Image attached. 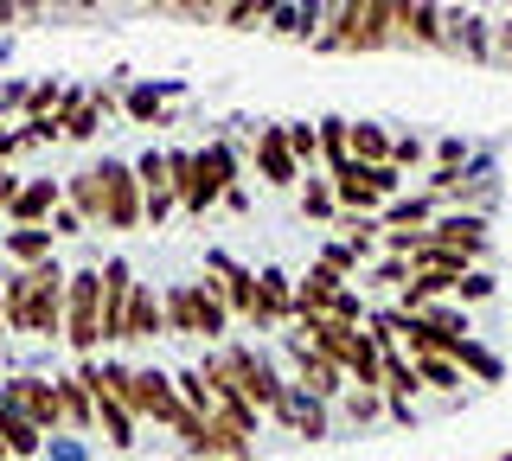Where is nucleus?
I'll use <instances>...</instances> for the list:
<instances>
[{
    "label": "nucleus",
    "mask_w": 512,
    "mask_h": 461,
    "mask_svg": "<svg viewBox=\"0 0 512 461\" xmlns=\"http://www.w3.org/2000/svg\"><path fill=\"white\" fill-rule=\"evenodd\" d=\"M346 148H352V167H391V135L372 129V122L346 129Z\"/></svg>",
    "instance_id": "obj_16"
},
{
    "label": "nucleus",
    "mask_w": 512,
    "mask_h": 461,
    "mask_svg": "<svg viewBox=\"0 0 512 461\" xmlns=\"http://www.w3.org/2000/svg\"><path fill=\"white\" fill-rule=\"evenodd\" d=\"M26 282H32L26 333H39V340L64 333V269H58V263H39V269H26Z\"/></svg>",
    "instance_id": "obj_5"
},
{
    "label": "nucleus",
    "mask_w": 512,
    "mask_h": 461,
    "mask_svg": "<svg viewBox=\"0 0 512 461\" xmlns=\"http://www.w3.org/2000/svg\"><path fill=\"white\" fill-rule=\"evenodd\" d=\"M58 205H64V199H58V186H52V180H26L20 193H13L7 212H13V225L26 231V225H39V218H52Z\"/></svg>",
    "instance_id": "obj_13"
},
{
    "label": "nucleus",
    "mask_w": 512,
    "mask_h": 461,
    "mask_svg": "<svg viewBox=\"0 0 512 461\" xmlns=\"http://www.w3.org/2000/svg\"><path fill=\"white\" fill-rule=\"evenodd\" d=\"M154 333H167V314H160V301L135 282V295H128V340H154Z\"/></svg>",
    "instance_id": "obj_18"
},
{
    "label": "nucleus",
    "mask_w": 512,
    "mask_h": 461,
    "mask_svg": "<svg viewBox=\"0 0 512 461\" xmlns=\"http://www.w3.org/2000/svg\"><path fill=\"white\" fill-rule=\"evenodd\" d=\"M52 103H58V84H39V90H32V97H26L32 122H45V109H52Z\"/></svg>",
    "instance_id": "obj_36"
},
{
    "label": "nucleus",
    "mask_w": 512,
    "mask_h": 461,
    "mask_svg": "<svg viewBox=\"0 0 512 461\" xmlns=\"http://www.w3.org/2000/svg\"><path fill=\"white\" fill-rule=\"evenodd\" d=\"M378 385H384V391H397V397L416 391V365H410L404 353H384V378H378Z\"/></svg>",
    "instance_id": "obj_28"
},
{
    "label": "nucleus",
    "mask_w": 512,
    "mask_h": 461,
    "mask_svg": "<svg viewBox=\"0 0 512 461\" xmlns=\"http://www.w3.org/2000/svg\"><path fill=\"white\" fill-rule=\"evenodd\" d=\"M391 39H397L391 7H333V33H327L333 52H378Z\"/></svg>",
    "instance_id": "obj_3"
},
{
    "label": "nucleus",
    "mask_w": 512,
    "mask_h": 461,
    "mask_svg": "<svg viewBox=\"0 0 512 461\" xmlns=\"http://www.w3.org/2000/svg\"><path fill=\"white\" fill-rule=\"evenodd\" d=\"M128 295H135L128 263H103V340H128Z\"/></svg>",
    "instance_id": "obj_9"
},
{
    "label": "nucleus",
    "mask_w": 512,
    "mask_h": 461,
    "mask_svg": "<svg viewBox=\"0 0 512 461\" xmlns=\"http://www.w3.org/2000/svg\"><path fill=\"white\" fill-rule=\"evenodd\" d=\"M295 391H301V397H314V404H327V397H340V365L301 346V359H295Z\"/></svg>",
    "instance_id": "obj_12"
},
{
    "label": "nucleus",
    "mask_w": 512,
    "mask_h": 461,
    "mask_svg": "<svg viewBox=\"0 0 512 461\" xmlns=\"http://www.w3.org/2000/svg\"><path fill=\"white\" fill-rule=\"evenodd\" d=\"M160 314H167V327H173V333L199 340V295H192V282H180V289L160 301Z\"/></svg>",
    "instance_id": "obj_20"
},
{
    "label": "nucleus",
    "mask_w": 512,
    "mask_h": 461,
    "mask_svg": "<svg viewBox=\"0 0 512 461\" xmlns=\"http://www.w3.org/2000/svg\"><path fill=\"white\" fill-rule=\"evenodd\" d=\"M288 314H295V289H288V276H282V269H263V276H256L250 321L256 327H276V321H288Z\"/></svg>",
    "instance_id": "obj_10"
},
{
    "label": "nucleus",
    "mask_w": 512,
    "mask_h": 461,
    "mask_svg": "<svg viewBox=\"0 0 512 461\" xmlns=\"http://www.w3.org/2000/svg\"><path fill=\"white\" fill-rule=\"evenodd\" d=\"M0 397H7V404H13V410H20V417H26V423H39V429H58V423H64V404H58V385H45V378H13V385H7V391H0Z\"/></svg>",
    "instance_id": "obj_8"
},
{
    "label": "nucleus",
    "mask_w": 512,
    "mask_h": 461,
    "mask_svg": "<svg viewBox=\"0 0 512 461\" xmlns=\"http://www.w3.org/2000/svg\"><path fill=\"white\" fill-rule=\"evenodd\" d=\"M64 340H71L84 359L103 346V269L64 276Z\"/></svg>",
    "instance_id": "obj_2"
},
{
    "label": "nucleus",
    "mask_w": 512,
    "mask_h": 461,
    "mask_svg": "<svg viewBox=\"0 0 512 461\" xmlns=\"http://www.w3.org/2000/svg\"><path fill=\"white\" fill-rule=\"evenodd\" d=\"M7 257H13V263H26V269L52 263V225H26V231H7Z\"/></svg>",
    "instance_id": "obj_17"
},
{
    "label": "nucleus",
    "mask_w": 512,
    "mask_h": 461,
    "mask_svg": "<svg viewBox=\"0 0 512 461\" xmlns=\"http://www.w3.org/2000/svg\"><path fill=\"white\" fill-rule=\"evenodd\" d=\"M128 109H135V116H160V97H154V90H135Z\"/></svg>",
    "instance_id": "obj_38"
},
{
    "label": "nucleus",
    "mask_w": 512,
    "mask_h": 461,
    "mask_svg": "<svg viewBox=\"0 0 512 461\" xmlns=\"http://www.w3.org/2000/svg\"><path fill=\"white\" fill-rule=\"evenodd\" d=\"M256 167H263L269 186H295V154H288V135L282 129H263V135H256Z\"/></svg>",
    "instance_id": "obj_14"
},
{
    "label": "nucleus",
    "mask_w": 512,
    "mask_h": 461,
    "mask_svg": "<svg viewBox=\"0 0 512 461\" xmlns=\"http://www.w3.org/2000/svg\"><path fill=\"white\" fill-rule=\"evenodd\" d=\"M96 109H103L96 97H77V103H71V116H64L58 129L71 135V141H90V135H96Z\"/></svg>",
    "instance_id": "obj_26"
},
{
    "label": "nucleus",
    "mask_w": 512,
    "mask_h": 461,
    "mask_svg": "<svg viewBox=\"0 0 512 461\" xmlns=\"http://www.w3.org/2000/svg\"><path fill=\"white\" fill-rule=\"evenodd\" d=\"M122 410H128V417L173 423V429H180V417H186V404H180V391H173V378H167V372H128Z\"/></svg>",
    "instance_id": "obj_4"
},
{
    "label": "nucleus",
    "mask_w": 512,
    "mask_h": 461,
    "mask_svg": "<svg viewBox=\"0 0 512 461\" xmlns=\"http://www.w3.org/2000/svg\"><path fill=\"white\" fill-rule=\"evenodd\" d=\"M346 129H352V122H320V154H327V161H333V173H340V167H352Z\"/></svg>",
    "instance_id": "obj_27"
},
{
    "label": "nucleus",
    "mask_w": 512,
    "mask_h": 461,
    "mask_svg": "<svg viewBox=\"0 0 512 461\" xmlns=\"http://www.w3.org/2000/svg\"><path fill=\"white\" fill-rule=\"evenodd\" d=\"M7 20H13V7H0V26H7Z\"/></svg>",
    "instance_id": "obj_41"
},
{
    "label": "nucleus",
    "mask_w": 512,
    "mask_h": 461,
    "mask_svg": "<svg viewBox=\"0 0 512 461\" xmlns=\"http://www.w3.org/2000/svg\"><path fill=\"white\" fill-rule=\"evenodd\" d=\"M346 417H352V423H372V417H378V391H352V397H346Z\"/></svg>",
    "instance_id": "obj_33"
},
{
    "label": "nucleus",
    "mask_w": 512,
    "mask_h": 461,
    "mask_svg": "<svg viewBox=\"0 0 512 461\" xmlns=\"http://www.w3.org/2000/svg\"><path fill=\"white\" fill-rule=\"evenodd\" d=\"M39 436H45V429H39V423H26L20 410L0 397V449H7V455H39Z\"/></svg>",
    "instance_id": "obj_15"
},
{
    "label": "nucleus",
    "mask_w": 512,
    "mask_h": 461,
    "mask_svg": "<svg viewBox=\"0 0 512 461\" xmlns=\"http://www.w3.org/2000/svg\"><path fill=\"white\" fill-rule=\"evenodd\" d=\"M455 289L468 295V301H487V295H493V276H487V269H468V276H461Z\"/></svg>",
    "instance_id": "obj_34"
},
{
    "label": "nucleus",
    "mask_w": 512,
    "mask_h": 461,
    "mask_svg": "<svg viewBox=\"0 0 512 461\" xmlns=\"http://www.w3.org/2000/svg\"><path fill=\"white\" fill-rule=\"evenodd\" d=\"M0 308H7V327H13V333H26V314H32V282H26V269H20V276H7Z\"/></svg>",
    "instance_id": "obj_23"
},
{
    "label": "nucleus",
    "mask_w": 512,
    "mask_h": 461,
    "mask_svg": "<svg viewBox=\"0 0 512 461\" xmlns=\"http://www.w3.org/2000/svg\"><path fill=\"white\" fill-rule=\"evenodd\" d=\"M192 295H199V340H218L224 321H231V308H224V301L205 289V282H192Z\"/></svg>",
    "instance_id": "obj_24"
},
{
    "label": "nucleus",
    "mask_w": 512,
    "mask_h": 461,
    "mask_svg": "<svg viewBox=\"0 0 512 461\" xmlns=\"http://www.w3.org/2000/svg\"><path fill=\"white\" fill-rule=\"evenodd\" d=\"M58 404H64V423H71V429H90L96 423V397H90L84 378H64V385H58Z\"/></svg>",
    "instance_id": "obj_21"
},
{
    "label": "nucleus",
    "mask_w": 512,
    "mask_h": 461,
    "mask_svg": "<svg viewBox=\"0 0 512 461\" xmlns=\"http://www.w3.org/2000/svg\"><path fill=\"white\" fill-rule=\"evenodd\" d=\"M269 20H276V33H314L320 7H282V13H269Z\"/></svg>",
    "instance_id": "obj_30"
},
{
    "label": "nucleus",
    "mask_w": 512,
    "mask_h": 461,
    "mask_svg": "<svg viewBox=\"0 0 512 461\" xmlns=\"http://www.w3.org/2000/svg\"><path fill=\"white\" fill-rule=\"evenodd\" d=\"M282 135H288V154H295V167L320 154V129H308V122H295V129H282Z\"/></svg>",
    "instance_id": "obj_29"
},
{
    "label": "nucleus",
    "mask_w": 512,
    "mask_h": 461,
    "mask_svg": "<svg viewBox=\"0 0 512 461\" xmlns=\"http://www.w3.org/2000/svg\"><path fill=\"white\" fill-rule=\"evenodd\" d=\"M0 340H7V308H0Z\"/></svg>",
    "instance_id": "obj_40"
},
{
    "label": "nucleus",
    "mask_w": 512,
    "mask_h": 461,
    "mask_svg": "<svg viewBox=\"0 0 512 461\" xmlns=\"http://www.w3.org/2000/svg\"><path fill=\"white\" fill-rule=\"evenodd\" d=\"M416 161H423V141H416V135L391 141V167H416Z\"/></svg>",
    "instance_id": "obj_35"
},
{
    "label": "nucleus",
    "mask_w": 512,
    "mask_h": 461,
    "mask_svg": "<svg viewBox=\"0 0 512 461\" xmlns=\"http://www.w3.org/2000/svg\"><path fill=\"white\" fill-rule=\"evenodd\" d=\"M71 212L84 218V225H103V167H84L71 180Z\"/></svg>",
    "instance_id": "obj_19"
},
{
    "label": "nucleus",
    "mask_w": 512,
    "mask_h": 461,
    "mask_svg": "<svg viewBox=\"0 0 512 461\" xmlns=\"http://www.w3.org/2000/svg\"><path fill=\"white\" fill-rule=\"evenodd\" d=\"M231 148L224 141H212V148L199 154H167V180H173V205H186V212H205V205H218L224 193H231Z\"/></svg>",
    "instance_id": "obj_1"
},
{
    "label": "nucleus",
    "mask_w": 512,
    "mask_h": 461,
    "mask_svg": "<svg viewBox=\"0 0 512 461\" xmlns=\"http://www.w3.org/2000/svg\"><path fill=\"white\" fill-rule=\"evenodd\" d=\"M96 423H103V436L116 442V449H135V417H128L116 397H96Z\"/></svg>",
    "instance_id": "obj_22"
},
{
    "label": "nucleus",
    "mask_w": 512,
    "mask_h": 461,
    "mask_svg": "<svg viewBox=\"0 0 512 461\" xmlns=\"http://www.w3.org/2000/svg\"><path fill=\"white\" fill-rule=\"evenodd\" d=\"M429 244H448L461 250V257H474V250H487V218L480 212H448L436 231H429Z\"/></svg>",
    "instance_id": "obj_11"
},
{
    "label": "nucleus",
    "mask_w": 512,
    "mask_h": 461,
    "mask_svg": "<svg viewBox=\"0 0 512 461\" xmlns=\"http://www.w3.org/2000/svg\"><path fill=\"white\" fill-rule=\"evenodd\" d=\"M141 180H135V167H122V161H103V225L109 231H135L141 225Z\"/></svg>",
    "instance_id": "obj_6"
},
{
    "label": "nucleus",
    "mask_w": 512,
    "mask_h": 461,
    "mask_svg": "<svg viewBox=\"0 0 512 461\" xmlns=\"http://www.w3.org/2000/svg\"><path fill=\"white\" fill-rule=\"evenodd\" d=\"M301 212H308V218H327V212H333V186L308 180V193H301Z\"/></svg>",
    "instance_id": "obj_31"
},
{
    "label": "nucleus",
    "mask_w": 512,
    "mask_h": 461,
    "mask_svg": "<svg viewBox=\"0 0 512 461\" xmlns=\"http://www.w3.org/2000/svg\"><path fill=\"white\" fill-rule=\"evenodd\" d=\"M218 20H231L237 33H250V26H263V20H269V7H263V0H256V7H224Z\"/></svg>",
    "instance_id": "obj_32"
},
{
    "label": "nucleus",
    "mask_w": 512,
    "mask_h": 461,
    "mask_svg": "<svg viewBox=\"0 0 512 461\" xmlns=\"http://www.w3.org/2000/svg\"><path fill=\"white\" fill-rule=\"evenodd\" d=\"M410 365H416V385H436V391H455V378H461V365H455V359H442V353L410 359Z\"/></svg>",
    "instance_id": "obj_25"
},
{
    "label": "nucleus",
    "mask_w": 512,
    "mask_h": 461,
    "mask_svg": "<svg viewBox=\"0 0 512 461\" xmlns=\"http://www.w3.org/2000/svg\"><path fill=\"white\" fill-rule=\"evenodd\" d=\"M384 193H397V167H340L333 180V205H346L352 218H365V205H378Z\"/></svg>",
    "instance_id": "obj_7"
},
{
    "label": "nucleus",
    "mask_w": 512,
    "mask_h": 461,
    "mask_svg": "<svg viewBox=\"0 0 512 461\" xmlns=\"http://www.w3.org/2000/svg\"><path fill=\"white\" fill-rule=\"evenodd\" d=\"M0 461H7V449H0Z\"/></svg>",
    "instance_id": "obj_42"
},
{
    "label": "nucleus",
    "mask_w": 512,
    "mask_h": 461,
    "mask_svg": "<svg viewBox=\"0 0 512 461\" xmlns=\"http://www.w3.org/2000/svg\"><path fill=\"white\" fill-rule=\"evenodd\" d=\"M13 193H20V186H13V173L0 167V205H13Z\"/></svg>",
    "instance_id": "obj_39"
},
{
    "label": "nucleus",
    "mask_w": 512,
    "mask_h": 461,
    "mask_svg": "<svg viewBox=\"0 0 512 461\" xmlns=\"http://www.w3.org/2000/svg\"><path fill=\"white\" fill-rule=\"evenodd\" d=\"M77 231H84V218H77L71 205H58V212H52V237H77Z\"/></svg>",
    "instance_id": "obj_37"
}]
</instances>
